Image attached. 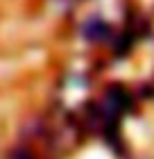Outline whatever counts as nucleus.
Masks as SVG:
<instances>
[{"label": "nucleus", "instance_id": "nucleus-1", "mask_svg": "<svg viewBox=\"0 0 154 159\" xmlns=\"http://www.w3.org/2000/svg\"><path fill=\"white\" fill-rule=\"evenodd\" d=\"M131 107V96L120 86H113L104 98V114L109 118H118L122 111H127Z\"/></svg>", "mask_w": 154, "mask_h": 159}, {"label": "nucleus", "instance_id": "nucleus-2", "mask_svg": "<svg viewBox=\"0 0 154 159\" xmlns=\"http://www.w3.org/2000/svg\"><path fill=\"white\" fill-rule=\"evenodd\" d=\"M84 37L89 39V41H100V39H104L107 34H109V25H104L100 18H91L89 23L84 25Z\"/></svg>", "mask_w": 154, "mask_h": 159}]
</instances>
